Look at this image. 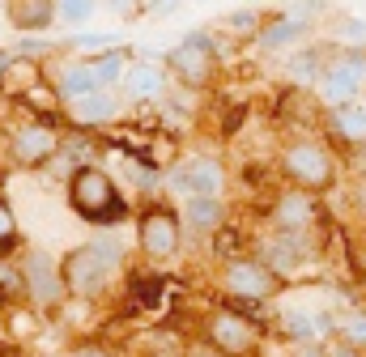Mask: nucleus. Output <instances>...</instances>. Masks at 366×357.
Segmentation results:
<instances>
[{
    "label": "nucleus",
    "mask_w": 366,
    "mask_h": 357,
    "mask_svg": "<svg viewBox=\"0 0 366 357\" xmlns=\"http://www.w3.org/2000/svg\"><path fill=\"white\" fill-rule=\"evenodd\" d=\"M124 264V251H119V243L115 238H94V243H81V247H73L60 268H64V285H69V298H81V302H94V298H102L107 289H111V276H115V268Z\"/></svg>",
    "instance_id": "f257e3e1"
},
{
    "label": "nucleus",
    "mask_w": 366,
    "mask_h": 357,
    "mask_svg": "<svg viewBox=\"0 0 366 357\" xmlns=\"http://www.w3.org/2000/svg\"><path fill=\"white\" fill-rule=\"evenodd\" d=\"M69 204L81 221H90L98 230L128 221V200L119 191V183L107 175L102 166H81L77 175L69 178Z\"/></svg>",
    "instance_id": "f03ea898"
},
{
    "label": "nucleus",
    "mask_w": 366,
    "mask_h": 357,
    "mask_svg": "<svg viewBox=\"0 0 366 357\" xmlns=\"http://www.w3.org/2000/svg\"><path fill=\"white\" fill-rule=\"evenodd\" d=\"M281 171H285V178H290L294 187L315 191V196L328 191V187L337 183V162H332L328 145L315 141V136H298V141H290V145L281 149Z\"/></svg>",
    "instance_id": "7ed1b4c3"
},
{
    "label": "nucleus",
    "mask_w": 366,
    "mask_h": 357,
    "mask_svg": "<svg viewBox=\"0 0 366 357\" xmlns=\"http://www.w3.org/2000/svg\"><path fill=\"white\" fill-rule=\"evenodd\" d=\"M167 69L179 77L187 89H204L217 73V39L209 30H192L167 51Z\"/></svg>",
    "instance_id": "20e7f679"
},
{
    "label": "nucleus",
    "mask_w": 366,
    "mask_h": 357,
    "mask_svg": "<svg viewBox=\"0 0 366 357\" xmlns=\"http://www.w3.org/2000/svg\"><path fill=\"white\" fill-rule=\"evenodd\" d=\"M64 149V132L51 119H26L9 132V154L17 166L34 171V166H51Z\"/></svg>",
    "instance_id": "39448f33"
},
{
    "label": "nucleus",
    "mask_w": 366,
    "mask_h": 357,
    "mask_svg": "<svg viewBox=\"0 0 366 357\" xmlns=\"http://www.w3.org/2000/svg\"><path fill=\"white\" fill-rule=\"evenodd\" d=\"M204 341L222 357H252L260 349V323L239 315V311H230V306H217L204 319Z\"/></svg>",
    "instance_id": "423d86ee"
},
{
    "label": "nucleus",
    "mask_w": 366,
    "mask_h": 357,
    "mask_svg": "<svg viewBox=\"0 0 366 357\" xmlns=\"http://www.w3.org/2000/svg\"><path fill=\"white\" fill-rule=\"evenodd\" d=\"M222 289H226V298H230V302L264 306V302H273V298H277L281 281H277L273 272L256 260V256H247V260H234V264L222 268Z\"/></svg>",
    "instance_id": "0eeeda50"
},
{
    "label": "nucleus",
    "mask_w": 366,
    "mask_h": 357,
    "mask_svg": "<svg viewBox=\"0 0 366 357\" xmlns=\"http://www.w3.org/2000/svg\"><path fill=\"white\" fill-rule=\"evenodd\" d=\"M179 213L167 208V204H145V213L137 217V243L149 260H175L179 256Z\"/></svg>",
    "instance_id": "6e6552de"
},
{
    "label": "nucleus",
    "mask_w": 366,
    "mask_h": 357,
    "mask_svg": "<svg viewBox=\"0 0 366 357\" xmlns=\"http://www.w3.org/2000/svg\"><path fill=\"white\" fill-rule=\"evenodd\" d=\"M167 183H171V191H175V196H183V200L222 196V187H226V166H222L217 158L192 154V158H179V162L167 171Z\"/></svg>",
    "instance_id": "1a4fd4ad"
},
{
    "label": "nucleus",
    "mask_w": 366,
    "mask_h": 357,
    "mask_svg": "<svg viewBox=\"0 0 366 357\" xmlns=\"http://www.w3.org/2000/svg\"><path fill=\"white\" fill-rule=\"evenodd\" d=\"M21 260H26V298H30V306L34 311H56L69 298L60 260H51V251H26Z\"/></svg>",
    "instance_id": "9d476101"
},
{
    "label": "nucleus",
    "mask_w": 366,
    "mask_h": 357,
    "mask_svg": "<svg viewBox=\"0 0 366 357\" xmlns=\"http://www.w3.org/2000/svg\"><path fill=\"white\" fill-rule=\"evenodd\" d=\"M362 86H366V56L354 51V56H341V60H332L324 69V77L315 86V98L328 102L332 111H341V106H354V98L362 94Z\"/></svg>",
    "instance_id": "9b49d317"
},
{
    "label": "nucleus",
    "mask_w": 366,
    "mask_h": 357,
    "mask_svg": "<svg viewBox=\"0 0 366 357\" xmlns=\"http://www.w3.org/2000/svg\"><path fill=\"white\" fill-rule=\"evenodd\" d=\"M269 217H273V230H281V234H311L324 221V204L315 191L285 187V191H277Z\"/></svg>",
    "instance_id": "f8f14e48"
},
{
    "label": "nucleus",
    "mask_w": 366,
    "mask_h": 357,
    "mask_svg": "<svg viewBox=\"0 0 366 357\" xmlns=\"http://www.w3.org/2000/svg\"><path fill=\"white\" fill-rule=\"evenodd\" d=\"M260 256V264L273 272L277 281L281 276H294V272H302V268L315 260V243H311V234H281L273 230L269 238H260V247H256Z\"/></svg>",
    "instance_id": "ddd939ff"
},
{
    "label": "nucleus",
    "mask_w": 366,
    "mask_h": 357,
    "mask_svg": "<svg viewBox=\"0 0 366 357\" xmlns=\"http://www.w3.org/2000/svg\"><path fill=\"white\" fill-rule=\"evenodd\" d=\"M277 332L285 336V345H332L337 315H328L320 306H285L277 315Z\"/></svg>",
    "instance_id": "4468645a"
},
{
    "label": "nucleus",
    "mask_w": 366,
    "mask_h": 357,
    "mask_svg": "<svg viewBox=\"0 0 366 357\" xmlns=\"http://www.w3.org/2000/svg\"><path fill=\"white\" fill-rule=\"evenodd\" d=\"M119 94H124L128 102H158V98L171 94V69H167V64H154V60H141V64L128 69Z\"/></svg>",
    "instance_id": "2eb2a0df"
},
{
    "label": "nucleus",
    "mask_w": 366,
    "mask_h": 357,
    "mask_svg": "<svg viewBox=\"0 0 366 357\" xmlns=\"http://www.w3.org/2000/svg\"><path fill=\"white\" fill-rule=\"evenodd\" d=\"M51 86L60 89V98H64L69 106L81 102V98H90V94H102V81H98L94 60H81V56L64 60V64L56 69V81H51Z\"/></svg>",
    "instance_id": "dca6fc26"
},
{
    "label": "nucleus",
    "mask_w": 366,
    "mask_h": 357,
    "mask_svg": "<svg viewBox=\"0 0 366 357\" xmlns=\"http://www.w3.org/2000/svg\"><path fill=\"white\" fill-rule=\"evenodd\" d=\"M111 119H119V98H115L111 89L90 94V98H81V102H73V106H69V124H73V128H81V132L107 128Z\"/></svg>",
    "instance_id": "f3484780"
},
{
    "label": "nucleus",
    "mask_w": 366,
    "mask_h": 357,
    "mask_svg": "<svg viewBox=\"0 0 366 357\" xmlns=\"http://www.w3.org/2000/svg\"><path fill=\"white\" fill-rule=\"evenodd\" d=\"M39 86H47L43 60H39V56H13V64H9V73H4V81H0V89H4L9 98L26 102V98H30V94H34Z\"/></svg>",
    "instance_id": "a211bd4d"
},
{
    "label": "nucleus",
    "mask_w": 366,
    "mask_h": 357,
    "mask_svg": "<svg viewBox=\"0 0 366 357\" xmlns=\"http://www.w3.org/2000/svg\"><path fill=\"white\" fill-rule=\"evenodd\" d=\"M183 226L196 234H222L226 230V200L222 196H200V200H183Z\"/></svg>",
    "instance_id": "6ab92c4d"
},
{
    "label": "nucleus",
    "mask_w": 366,
    "mask_h": 357,
    "mask_svg": "<svg viewBox=\"0 0 366 357\" xmlns=\"http://www.w3.org/2000/svg\"><path fill=\"white\" fill-rule=\"evenodd\" d=\"M4 13L13 21V30L34 34V30H47L56 21V0H13V4H4Z\"/></svg>",
    "instance_id": "aec40b11"
},
{
    "label": "nucleus",
    "mask_w": 366,
    "mask_h": 357,
    "mask_svg": "<svg viewBox=\"0 0 366 357\" xmlns=\"http://www.w3.org/2000/svg\"><path fill=\"white\" fill-rule=\"evenodd\" d=\"M332 128H337V136H341L345 145L362 149V145H366V106H362V102H354V106L332 111Z\"/></svg>",
    "instance_id": "412c9836"
},
{
    "label": "nucleus",
    "mask_w": 366,
    "mask_h": 357,
    "mask_svg": "<svg viewBox=\"0 0 366 357\" xmlns=\"http://www.w3.org/2000/svg\"><path fill=\"white\" fill-rule=\"evenodd\" d=\"M302 34H307V21H302V17H290V13H281L269 30H260V47H264V51H281V47L298 43Z\"/></svg>",
    "instance_id": "4be33fe9"
},
{
    "label": "nucleus",
    "mask_w": 366,
    "mask_h": 357,
    "mask_svg": "<svg viewBox=\"0 0 366 357\" xmlns=\"http://www.w3.org/2000/svg\"><path fill=\"white\" fill-rule=\"evenodd\" d=\"M21 298H26V260L0 251V302H21Z\"/></svg>",
    "instance_id": "5701e85b"
},
{
    "label": "nucleus",
    "mask_w": 366,
    "mask_h": 357,
    "mask_svg": "<svg viewBox=\"0 0 366 357\" xmlns=\"http://www.w3.org/2000/svg\"><path fill=\"white\" fill-rule=\"evenodd\" d=\"M324 69H328V64L320 60V51H315V47H311V51H298V56H290V60H285V73H290V77H294V81H298L302 89L311 86V81L320 86Z\"/></svg>",
    "instance_id": "b1692460"
},
{
    "label": "nucleus",
    "mask_w": 366,
    "mask_h": 357,
    "mask_svg": "<svg viewBox=\"0 0 366 357\" xmlns=\"http://www.w3.org/2000/svg\"><path fill=\"white\" fill-rule=\"evenodd\" d=\"M337 341L366 353V306H350L345 315H337Z\"/></svg>",
    "instance_id": "393cba45"
},
{
    "label": "nucleus",
    "mask_w": 366,
    "mask_h": 357,
    "mask_svg": "<svg viewBox=\"0 0 366 357\" xmlns=\"http://www.w3.org/2000/svg\"><path fill=\"white\" fill-rule=\"evenodd\" d=\"M94 69H98V81H102V89H107V86H115V81L124 86V77H128V69H132V64H128L119 51H107V56H98V60H94Z\"/></svg>",
    "instance_id": "a878e982"
},
{
    "label": "nucleus",
    "mask_w": 366,
    "mask_h": 357,
    "mask_svg": "<svg viewBox=\"0 0 366 357\" xmlns=\"http://www.w3.org/2000/svg\"><path fill=\"white\" fill-rule=\"evenodd\" d=\"M213 256L222 260V268L234 264V260H247V256H243V234L230 230V226H226L222 234H213Z\"/></svg>",
    "instance_id": "bb28decb"
},
{
    "label": "nucleus",
    "mask_w": 366,
    "mask_h": 357,
    "mask_svg": "<svg viewBox=\"0 0 366 357\" xmlns=\"http://www.w3.org/2000/svg\"><path fill=\"white\" fill-rule=\"evenodd\" d=\"M26 106H30L34 115H60V106L69 111V102L60 98V89H56V86H39L30 98H26Z\"/></svg>",
    "instance_id": "cd10ccee"
},
{
    "label": "nucleus",
    "mask_w": 366,
    "mask_h": 357,
    "mask_svg": "<svg viewBox=\"0 0 366 357\" xmlns=\"http://www.w3.org/2000/svg\"><path fill=\"white\" fill-rule=\"evenodd\" d=\"M94 13H98L94 0H56V17L69 21V26H86Z\"/></svg>",
    "instance_id": "c85d7f7f"
},
{
    "label": "nucleus",
    "mask_w": 366,
    "mask_h": 357,
    "mask_svg": "<svg viewBox=\"0 0 366 357\" xmlns=\"http://www.w3.org/2000/svg\"><path fill=\"white\" fill-rule=\"evenodd\" d=\"M222 26L226 30H239V34H256L260 30V9H230L222 17Z\"/></svg>",
    "instance_id": "c756f323"
},
{
    "label": "nucleus",
    "mask_w": 366,
    "mask_h": 357,
    "mask_svg": "<svg viewBox=\"0 0 366 357\" xmlns=\"http://www.w3.org/2000/svg\"><path fill=\"white\" fill-rule=\"evenodd\" d=\"M132 293H137V306H154L162 298V276H137Z\"/></svg>",
    "instance_id": "7c9ffc66"
},
{
    "label": "nucleus",
    "mask_w": 366,
    "mask_h": 357,
    "mask_svg": "<svg viewBox=\"0 0 366 357\" xmlns=\"http://www.w3.org/2000/svg\"><path fill=\"white\" fill-rule=\"evenodd\" d=\"M69 47H73V51H77V56H81V51H102V56H107V51H115V47H111V39H107V34H77V39H73V43H69Z\"/></svg>",
    "instance_id": "2f4dec72"
},
{
    "label": "nucleus",
    "mask_w": 366,
    "mask_h": 357,
    "mask_svg": "<svg viewBox=\"0 0 366 357\" xmlns=\"http://www.w3.org/2000/svg\"><path fill=\"white\" fill-rule=\"evenodd\" d=\"M337 34H341L345 43H366V21L362 17H341V21H337Z\"/></svg>",
    "instance_id": "473e14b6"
},
{
    "label": "nucleus",
    "mask_w": 366,
    "mask_h": 357,
    "mask_svg": "<svg viewBox=\"0 0 366 357\" xmlns=\"http://www.w3.org/2000/svg\"><path fill=\"white\" fill-rule=\"evenodd\" d=\"M13 238H17V213H13V204L0 200V247H9Z\"/></svg>",
    "instance_id": "72a5a7b5"
},
{
    "label": "nucleus",
    "mask_w": 366,
    "mask_h": 357,
    "mask_svg": "<svg viewBox=\"0 0 366 357\" xmlns=\"http://www.w3.org/2000/svg\"><path fill=\"white\" fill-rule=\"evenodd\" d=\"M281 357H328V345H285Z\"/></svg>",
    "instance_id": "f704fd0d"
},
{
    "label": "nucleus",
    "mask_w": 366,
    "mask_h": 357,
    "mask_svg": "<svg viewBox=\"0 0 366 357\" xmlns=\"http://www.w3.org/2000/svg\"><path fill=\"white\" fill-rule=\"evenodd\" d=\"M328 357H366V353L354 349V345H345V341H332V345H328Z\"/></svg>",
    "instance_id": "c9c22d12"
},
{
    "label": "nucleus",
    "mask_w": 366,
    "mask_h": 357,
    "mask_svg": "<svg viewBox=\"0 0 366 357\" xmlns=\"http://www.w3.org/2000/svg\"><path fill=\"white\" fill-rule=\"evenodd\" d=\"M69 357H111L102 345H77V349H69Z\"/></svg>",
    "instance_id": "e433bc0d"
},
{
    "label": "nucleus",
    "mask_w": 366,
    "mask_h": 357,
    "mask_svg": "<svg viewBox=\"0 0 366 357\" xmlns=\"http://www.w3.org/2000/svg\"><path fill=\"white\" fill-rule=\"evenodd\" d=\"M9 64H13V51H0V81H4V73H9Z\"/></svg>",
    "instance_id": "4c0bfd02"
},
{
    "label": "nucleus",
    "mask_w": 366,
    "mask_h": 357,
    "mask_svg": "<svg viewBox=\"0 0 366 357\" xmlns=\"http://www.w3.org/2000/svg\"><path fill=\"white\" fill-rule=\"evenodd\" d=\"M0 315H4V302H0ZM0 336H4V319H0Z\"/></svg>",
    "instance_id": "58836bf2"
},
{
    "label": "nucleus",
    "mask_w": 366,
    "mask_h": 357,
    "mask_svg": "<svg viewBox=\"0 0 366 357\" xmlns=\"http://www.w3.org/2000/svg\"><path fill=\"white\" fill-rule=\"evenodd\" d=\"M154 357H179V353H154Z\"/></svg>",
    "instance_id": "ea45409f"
},
{
    "label": "nucleus",
    "mask_w": 366,
    "mask_h": 357,
    "mask_svg": "<svg viewBox=\"0 0 366 357\" xmlns=\"http://www.w3.org/2000/svg\"><path fill=\"white\" fill-rule=\"evenodd\" d=\"M362 166H366V162H362Z\"/></svg>",
    "instance_id": "a19ab883"
}]
</instances>
